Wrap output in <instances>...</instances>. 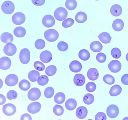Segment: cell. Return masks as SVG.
Returning <instances> with one entry per match:
<instances>
[{
    "label": "cell",
    "mask_w": 128,
    "mask_h": 120,
    "mask_svg": "<svg viewBox=\"0 0 128 120\" xmlns=\"http://www.w3.org/2000/svg\"><path fill=\"white\" fill-rule=\"evenodd\" d=\"M45 39L48 41L53 42L58 38L59 34L58 31L54 29H50L46 30L44 33Z\"/></svg>",
    "instance_id": "obj_1"
},
{
    "label": "cell",
    "mask_w": 128,
    "mask_h": 120,
    "mask_svg": "<svg viewBox=\"0 0 128 120\" xmlns=\"http://www.w3.org/2000/svg\"><path fill=\"white\" fill-rule=\"evenodd\" d=\"M68 15V12L64 8L60 7L57 8L54 12V16L56 19L59 21L65 20Z\"/></svg>",
    "instance_id": "obj_2"
},
{
    "label": "cell",
    "mask_w": 128,
    "mask_h": 120,
    "mask_svg": "<svg viewBox=\"0 0 128 120\" xmlns=\"http://www.w3.org/2000/svg\"><path fill=\"white\" fill-rule=\"evenodd\" d=\"M1 9L3 12L5 14H10L14 11L15 5L12 1L7 0L4 2L2 4Z\"/></svg>",
    "instance_id": "obj_3"
},
{
    "label": "cell",
    "mask_w": 128,
    "mask_h": 120,
    "mask_svg": "<svg viewBox=\"0 0 128 120\" xmlns=\"http://www.w3.org/2000/svg\"><path fill=\"white\" fill-rule=\"evenodd\" d=\"M19 58L20 62L23 64H26L30 62V52L27 48H24L20 52Z\"/></svg>",
    "instance_id": "obj_4"
},
{
    "label": "cell",
    "mask_w": 128,
    "mask_h": 120,
    "mask_svg": "<svg viewBox=\"0 0 128 120\" xmlns=\"http://www.w3.org/2000/svg\"><path fill=\"white\" fill-rule=\"evenodd\" d=\"M26 20L24 14L22 12H18L14 13L12 16V22L17 25H21L24 23Z\"/></svg>",
    "instance_id": "obj_5"
},
{
    "label": "cell",
    "mask_w": 128,
    "mask_h": 120,
    "mask_svg": "<svg viewBox=\"0 0 128 120\" xmlns=\"http://www.w3.org/2000/svg\"><path fill=\"white\" fill-rule=\"evenodd\" d=\"M119 110L118 106L114 104L109 106L106 109V113L110 118H114L116 117L119 113Z\"/></svg>",
    "instance_id": "obj_6"
},
{
    "label": "cell",
    "mask_w": 128,
    "mask_h": 120,
    "mask_svg": "<svg viewBox=\"0 0 128 120\" xmlns=\"http://www.w3.org/2000/svg\"><path fill=\"white\" fill-rule=\"evenodd\" d=\"M2 111L7 116H11L14 114L16 112V108L14 105L10 103L4 105L2 107Z\"/></svg>",
    "instance_id": "obj_7"
},
{
    "label": "cell",
    "mask_w": 128,
    "mask_h": 120,
    "mask_svg": "<svg viewBox=\"0 0 128 120\" xmlns=\"http://www.w3.org/2000/svg\"><path fill=\"white\" fill-rule=\"evenodd\" d=\"M41 92L40 90L37 88H33L28 92V96L30 100L35 101L37 100L40 98Z\"/></svg>",
    "instance_id": "obj_8"
},
{
    "label": "cell",
    "mask_w": 128,
    "mask_h": 120,
    "mask_svg": "<svg viewBox=\"0 0 128 120\" xmlns=\"http://www.w3.org/2000/svg\"><path fill=\"white\" fill-rule=\"evenodd\" d=\"M108 67L110 70L113 73H117L121 70L122 65L120 62L117 60H113L108 64Z\"/></svg>",
    "instance_id": "obj_9"
},
{
    "label": "cell",
    "mask_w": 128,
    "mask_h": 120,
    "mask_svg": "<svg viewBox=\"0 0 128 120\" xmlns=\"http://www.w3.org/2000/svg\"><path fill=\"white\" fill-rule=\"evenodd\" d=\"M3 50L4 53L6 55L9 56H12L16 53L17 48L14 44L9 43L4 46Z\"/></svg>",
    "instance_id": "obj_10"
},
{
    "label": "cell",
    "mask_w": 128,
    "mask_h": 120,
    "mask_svg": "<svg viewBox=\"0 0 128 120\" xmlns=\"http://www.w3.org/2000/svg\"><path fill=\"white\" fill-rule=\"evenodd\" d=\"M18 78L16 75L11 74L8 75L6 78L5 82L8 86H14L18 83Z\"/></svg>",
    "instance_id": "obj_11"
},
{
    "label": "cell",
    "mask_w": 128,
    "mask_h": 120,
    "mask_svg": "<svg viewBox=\"0 0 128 120\" xmlns=\"http://www.w3.org/2000/svg\"><path fill=\"white\" fill-rule=\"evenodd\" d=\"M42 23L45 27L50 28L53 26L55 23V20L53 16L50 15L44 16L42 18Z\"/></svg>",
    "instance_id": "obj_12"
},
{
    "label": "cell",
    "mask_w": 128,
    "mask_h": 120,
    "mask_svg": "<svg viewBox=\"0 0 128 120\" xmlns=\"http://www.w3.org/2000/svg\"><path fill=\"white\" fill-rule=\"evenodd\" d=\"M41 104L39 102H32L28 106L27 110L28 112L30 113L34 114L39 112L41 108Z\"/></svg>",
    "instance_id": "obj_13"
},
{
    "label": "cell",
    "mask_w": 128,
    "mask_h": 120,
    "mask_svg": "<svg viewBox=\"0 0 128 120\" xmlns=\"http://www.w3.org/2000/svg\"><path fill=\"white\" fill-rule=\"evenodd\" d=\"M12 61L9 57L4 56L0 59V68L3 70H6L8 69L11 67Z\"/></svg>",
    "instance_id": "obj_14"
},
{
    "label": "cell",
    "mask_w": 128,
    "mask_h": 120,
    "mask_svg": "<svg viewBox=\"0 0 128 120\" xmlns=\"http://www.w3.org/2000/svg\"><path fill=\"white\" fill-rule=\"evenodd\" d=\"M40 60L44 63H48L52 60V55L51 53L48 50H45L41 53L40 55Z\"/></svg>",
    "instance_id": "obj_15"
},
{
    "label": "cell",
    "mask_w": 128,
    "mask_h": 120,
    "mask_svg": "<svg viewBox=\"0 0 128 120\" xmlns=\"http://www.w3.org/2000/svg\"><path fill=\"white\" fill-rule=\"evenodd\" d=\"M69 67L71 71L74 73H77L80 71L82 67L81 63L77 60L72 61L70 63Z\"/></svg>",
    "instance_id": "obj_16"
},
{
    "label": "cell",
    "mask_w": 128,
    "mask_h": 120,
    "mask_svg": "<svg viewBox=\"0 0 128 120\" xmlns=\"http://www.w3.org/2000/svg\"><path fill=\"white\" fill-rule=\"evenodd\" d=\"M88 112V109L86 107L84 106H80L76 109V114L78 118L83 119L86 117Z\"/></svg>",
    "instance_id": "obj_17"
},
{
    "label": "cell",
    "mask_w": 128,
    "mask_h": 120,
    "mask_svg": "<svg viewBox=\"0 0 128 120\" xmlns=\"http://www.w3.org/2000/svg\"><path fill=\"white\" fill-rule=\"evenodd\" d=\"M74 82L76 85L78 86H83L86 82V78L84 76L81 74H77L74 76Z\"/></svg>",
    "instance_id": "obj_18"
},
{
    "label": "cell",
    "mask_w": 128,
    "mask_h": 120,
    "mask_svg": "<svg viewBox=\"0 0 128 120\" xmlns=\"http://www.w3.org/2000/svg\"><path fill=\"white\" fill-rule=\"evenodd\" d=\"M87 76L90 80L95 81L98 78L99 73L98 70L95 68H91L88 71Z\"/></svg>",
    "instance_id": "obj_19"
},
{
    "label": "cell",
    "mask_w": 128,
    "mask_h": 120,
    "mask_svg": "<svg viewBox=\"0 0 128 120\" xmlns=\"http://www.w3.org/2000/svg\"><path fill=\"white\" fill-rule=\"evenodd\" d=\"M124 27V23L123 21L120 19H117L113 22L112 27L113 29L116 31H122Z\"/></svg>",
    "instance_id": "obj_20"
},
{
    "label": "cell",
    "mask_w": 128,
    "mask_h": 120,
    "mask_svg": "<svg viewBox=\"0 0 128 120\" xmlns=\"http://www.w3.org/2000/svg\"><path fill=\"white\" fill-rule=\"evenodd\" d=\"M122 12V7L118 4L113 5L111 7L110 12L112 15L115 17L120 16Z\"/></svg>",
    "instance_id": "obj_21"
},
{
    "label": "cell",
    "mask_w": 128,
    "mask_h": 120,
    "mask_svg": "<svg viewBox=\"0 0 128 120\" xmlns=\"http://www.w3.org/2000/svg\"><path fill=\"white\" fill-rule=\"evenodd\" d=\"M98 37L103 43L106 44L110 43L112 38L110 34L106 32L101 33L98 36Z\"/></svg>",
    "instance_id": "obj_22"
},
{
    "label": "cell",
    "mask_w": 128,
    "mask_h": 120,
    "mask_svg": "<svg viewBox=\"0 0 128 120\" xmlns=\"http://www.w3.org/2000/svg\"><path fill=\"white\" fill-rule=\"evenodd\" d=\"M1 41L5 43H12L14 40V37L11 33L8 32H5L1 35Z\"/></svg>",
    "instance_id": "obj_23"
},
{
    "label": "cell",
    "mask_w": 128,
    "mask_h": 120,
    "mask_svg": "<svg viewBox=\"0 0 128 120\" xmlns=\"http://www.w3.org/2000/svg\"><path fill=\"white\" fill-rule=\"evenodd\" d=\"M91 50L93 52H98L100 51L103 48V46L100 42L98 41L92 42L90 46Z\"/></svg>",
    "instance_id": "obj_24"
},
{
    "label": "cell",
    "mask_w": 128,
    "mask_h": 120,
    "mask_svg": "<svg viewBox=\"0 0 128 120\" xmlns=\"http://www.w3.org/2000/svg\"><path fill=\"white\" fill-rule=\"evenodd\" d=\"M122 91V88L118 85H115L113 86L110 88L109 93L112 96H116L120 95Z\"/></svg>",
    "instance_id": "obj_25"
},
{
    "label": "cell",
    "mask_w": 128,
    "mask_h": 120,
    "mask_svg": "<svg viewBox=\"0 0 128 120\" xmlns=\"http://www.w3.org/2000/svg\"><path fill=\"white\" fill-rule=\"evenodd\" d=\"M77 106L76 100L73 98H70L66 100L65 103V106L67 109L72 111Z\"/></svg>",
    "instance_id": "obj_26"
},
{
    "label": "cell",
    "mask_w": 128,
    "mask_h": 120,
    "mask_svg": "<svg viewBox=\"0 0 128 120\" xmlns=\"http://www.w3.org/2000/svg\"><path fill=\"white\" fill-rule=\"evenodd\" d=\"M87 18V15L85 12L80 11L76 14L75 17V19L77 22L83 23L86 21Z\"/></svg>",
    "instance_id": "obj_27"
},
{
    "label": "cell",
    "mask_w": 128,
    "mask_h": 120,
    "mask_svg": "<svg viewBox=\"0 0 128 120\" xmlns=\"http://www.w3.org/2000/svg\"><path fill=\"white\" fill-rule=\"evenodd\" d=\"M26 33V30L22 27L18 26L16 28L14 31V33L16 37L21 38L24 37Z\"/></svg>",
    "instance_id": "obj_28"
},
{
    "label": "cell",
    "mask_w": 128,
    "mask_h": 120,
    "mask_svg": "<svg viewBox=\"0 0 128 120\" xmlns=\"http://www.w3.org/2000/svg\"><path fill=\"white\" fill-rule=\"evenodd\" d=\"M55 102L57 104H61L63 103L66 99V96L62 92H58L55 95L54 98Z\"/></svg>",
    "instance_id": "obj_29"
},
{
    "label": "cell",
    "mask_w": 128,
    "mask_h": 120,
    "mask_svg": "<svg viewBox=\"0 0 128 120\" xmlns=\"http://www.w3.org/2000/svg\"><path fill=\"white\" fill-rule=\"evenodd\" d=\"M78 56L81 60L86 61L89 59L90 57V54L89 52L86 49H82L79 52Z\"/></svg>",
    "instance_id": "obj_30"
},
{
    "label": "cell",
    "mask_w": 128,
    "mask_h": 120,
    "mask_svg": "<svg viewBox=\"0 0 128 120\" xmlns=\"http://www.w3.org/2000/svg\"><path fill=\"white\" fill-rule=\"evenodd\" d=\"M18 85L20 88L24 91L28 90L31 87L30 82L26 79H23L19 83Z\"/></svg>",
    "instance_id": "obj_31"
},
{
    "label": "cell",
    "mask_w": 128,
    "mask_h": 120,
    "mask_svg": "<svg viewBox=\"0 0 128 120\" xmlns=\"http://www.w3.org/2000/svg\"><path fill=\"white\" fill-rule=\"evenodd\" d=\"M40 75V73L38 71L32 70L28 74V78L30 81L35 82L37 80Z\"/></svg>",
    "instance_id": "obj_32"
},
{
    "label": "cell",
    "mask_w": 128,
    "mask_h": 120,
    "mask_svg": "<svg viewBox=\"0 0 128 120\" xmlns=\"http://www.w3.org/2000/svg\"><path fill=\"white\" fill-rule=\"evenodd\" d=\"M77 5L75 0H67L65 2V6L69 10H72L76 8Z\"/></svg>",
    "instance_id": "obj_33"
},
{
    "label": "cell",
    "mask_w": 128,
    "mask_h": 120,
    "mask_svg": "<svg viewBox=\"0 0 128 120\" xmlns=\"http://www.w3.org/2000/svg\"><path fill=\"white\" fill-rule=\"evenodd\" d=\"M83 100L84 103L87 105H90L92 104L94 100V97L92 94L88 93L84 97Z\"/></svg>",
    "instance_id": "obj_34"
},
{
    "label": "cell",
    "mask_w": 128,
    "mask_h": 120,
    "mask_svg": "<svg viewBox=\"0 0 128 120\" xmlns=\"http://www.w3.org/2000/svg\"><path fill=\"white\" fill-rule=\"evenodd\" d=\"M57 71L56 67L54 65H50L47 67L45 70L46 74L49 76H52L55 74Z\"/></svg>",
    "instance_id": "obj_35"
},
{
    "label": "cell",
    "mask_w": 128,
    "mask_h": 120,
    "mask_svg": "<svg viewBox=\"0 0 128 120\" xmlns=\"http://www.w3.org/2000/svg\"><path fill=\"white\" fill-rule=\"evenodd\" d=\"M53 110L54 113L58 116L62 115L64 112V109L63 107L58 104H56L54 106Z\"/></svg>",
    "instance_id": "obj_36"
},
{
    "label": "cell",
    "mask_w": 128,
    "mask_h": 120,
    "mask_svg": "<svg viewBox=\"0 0 128 120\" xmlns=\"http://www.w3.org/2000/svg\"><path fill=\"white\" fill-rule=\"evenodd\" d=\"M38 83L41 86H44L48 82L49 78L46 75H42L40 76L37 80Z\"/></svg>",
    "instance_id": "obj_37"
},
{
    "label": "cell",
    "mask_w": 128,
    "mask_h": 120,
    "mask_svg": "<svg viewBox=\"0 0 128 120\" xmlns=\"http://www.w3.org/2000/svg\"><path fill=\"white\" fill-rule=\"evenodd\" d=\"M103 79L105 83L108 85H112L115 82L114 77L110 74H107L105 75L104 76Z\"/></svg>",
    "instance_id": "obj_38"
},
{
    "label": "cell",
    "mask_w": 128,
    "mask_h": 120,
    "mask_svg": "<svg viewBox=\"0 0 128 120\" xmlns=\"http://www.w3.org/2000/svg\"><path fill=\"white\" fill-rule=\"evenodd\" d=\"M54 88L51 87H47L45 89L44 92V95L47 98H50L54 95Z\"/></svg>",
    "instance_id": "obj_39"
},
{
    "label": "cell",
    "mask_w": 128,
    "mask_h": 120,
    "mask_svg": "<svg viewBox=\"0 0 128 120\" xmlns=\"http://www.w3.org/2000/svg\"><path fill=\"white\" fill-rule=\"evenodd\" d=\"M111 54L112 56L115 59L120 58L122 55L120 50L116 47L113 48L111 51Z\"/></svg>",
    "instance_id": "obj_40"
},
{
    "label": "cell",
    "mask_w": 128,
    "mask_h": 120,
    "mask_svg": "<svg viewBox=\"0 0 128 120\" xmlns=\"http://www.w3.org/2000/svg\"><path fill=\"white\" fill-rule=\"evenodd\" d=\"M34 45L36 48L41 50L44 49L45 47L46 43L44 40L42 39H38L35 41Z\"/></svg>",
    "instance_id": "obj_41"
},
{
    "label": "cell",
    "mask_w": 128,
    "mask_h": 120,
    "mask_svg": "<svg viewBox=\"0 0 128 120\" xmlns=\"http://www.w3.org/2000/svg\"><path fill=\"white\" fill-rule=\"evenodd\" d=\"M74 23V20L71 18H68L62 22V26L64 28H68L72 26Z\"/></svg>",
    "instance_id": "obj_42"
},
{
    "label": "cell",
    "mask_w": 128,
    "mask_h": 120,
    "mask_svg": "<svg viewBox=\"0 0 128 120\" xmlns=\"http://www.w3.org/2000/svg\"><path fill=\"white\" fill-rule=\"evenodd\" d=\"M86 89L88 92H92L96 90V84L92 82H90L88 83L86 85Z\"/></svg>",
    "instance_id": "obj_43"
},
{
    "label": "cell",
    "mask_w": 128,
    "mask_h": 120,
    "mask_svg": "<svg viewBox=\"0 0 128 120\" xmlns=\"http://www.w3.org/2000/svg\"><path fill=\"white\" fill-rule=\"evenodd\" d=\"M57 46L59 50L62 51H66L68 48V44L66 42L63 41L59 42Z\"/></svg>",
    "instance_id": "obj_44"
},
{
    "label": "cell",
    "mask_w": 128,
    "mask_h": 120,
    "mask_svg": "<svg viewBox=\"0 0 128 120\" xmlns=\"http://www.w3.org/2000/svg\"><path fill=\"white\" fill-rule=\"evenodd\" d=\"M18 96L17 92L14 90H11L9 91L7 94V97L9 100L14 99L17 98Z\"/></svg>",
    "instance_id": "obj_45"
},
{
    "label": "cell",
    "mask_w": 128,
    "mask_h": 120,
    "mask_svg": "<svg viewBox=\"0 0 128 120\" xmlns=\"http://www.w3.org/2000/svg\"><path fill=\"white\" fill-rule=\"evenodd\" d=\"M34 66L36 69L38 71H42L44 70L45 68L44 65L40 61H36L34 64Z\"/></svg>",
    "instance_id": "obj_46"
},
{
    "label": "cell",
    "mask_w": 128,
    "mask_h": 120,
    "mask_svg": "<svg viewBox=\"0 0 128 120\" xmlns=\"http://www.w3.org/2000/svg\"><path fill=\"white\" fill-rule=\"evenodd\" d=\"M97 60L100 63L105 62L106 59V55L104 53L100 52L98 53L96 56Z\"/></svg>",
    "instance_id": "obj_47"
},
{
    "label": "cell",
    "mask_w": 128,
    "mask_h": 120,
    "mask_svg": "<svg viewBox=\"0 0 128 120\" xmlns=\"http://www.w3.org/2000/svg\"><path fill=\"white\" fill-rule=\"evenodd\" d=\"M95 119L96 120H106L107 119V117L104 113L100 112H98L96 115Z\"/></svg>",
    "instance_id": "obj_48"
},
{
    "label": "cell",
    "mask_w": 128,
    "mask_h": 120,
    "mask_svg": "<svg viewBox=\"0 0 128 120\" xmlns=\"http://www.w3.org/2000/svg\"><path fill=\"white\" fill-rule=\"evenodd\" d=\"M32 1L34 5L37 6H40L44 4L45 0H32Z\"/></svg>",
    "instance_id": "obj_49"
},
{
    "label": "cell",
    "mask_w": 128,
    "mask_h": 120,
    "mask_svg": "<svg viewBox=\"0 0 128 120\" xmlns=\"http://www.w3.org/2000/svg\"><path fill=\"white\" fill-rule=\"evenodd\" d=\"M121 81L124 84L128 85V74H125L122 76Z\"/></svg>",
    "instance_id": "obj_50"
},
{
    "label": "cell",
    "mask_w": 128,
    "mask_h": 120,
    "mask_svg": "<svg viewBox=\"0 0 128 120\" xmlns=\"http://www.w3.org/2000/svg\"><path fill=\"white\" fill-rule=\"evenodd\" d=\"M21 120H32V118L31 116L29 114L25 113L23 114L20 118Z\"/></svg>",
    "instance_id": "obj_51"
},
{
    "label": "cell",
    "mask_w": 128,
    "mask_h": 120,
    "mask_svg": "<svg viewBox=\"0 0 128 120\" xmlns=\"http://www.w3.org/2000/svg\"><path fill=\"white\" fill-rule=\"evenodd\" d=\"M6 101V98L4 95L2 94H0V105L4 104Z\"/></svg>",
    "instance_id": "obj_52"
},
{
    "label": "cell",
    "mask_w": 128,
    "mask_h": 120,
    "mask_svg": "<svg viewBox=\"0 0 128 120\" xmlns=\"http://www.w3.org/2000/svg\"><path fill=\"white\" fill-rule=\"evenodd\" d=\"M3 82L2 80L0 79V89L2 87L3 85Z\"/></svg>",
    "instance_id": "obj_53"
},
{
    "label": "cell",
    "mask_w": 128,
    "mask_h": 120,
    "mask_svg": "<svg viewBox=\"0 0 128 120\" xmlns=\"http://www.w3.org/2000/svg\"><path fill=\"white\" fill-rule=\"evenodd\" d=\"M126 60L127 61H128V52L126 54Z\"/></svg>",
    "instance_id": "obj_54"
},
{
    "label": "cell",
    "mask_w": 128,
    "mask_h": 120,
    "mask_svg": "<svg viewBox=\"0 0 128 120\" xmlns=\"http://www.w3.org/2000/svg\"><path fill=\"white\" fill-rule=\"evenodd\" d=\"M123 120H128V117H126L124 118Z\"/></svg>",
    "instance_id": "obj_55"
},
{
    "label": "cell",
    "mask_w": 128,
    "mask_h": 120,
    "mask_svg": "<svg viewBox=\"0 0 128 120\" xmlns=\"http://www.w3.org/2000/svg\"><path fill=\"white\" fill-rule=\"evenodd\" d=\"M96 0V1H98V0Z\"/></svg>",
    "instance_id": "obj_56"
}]
</instances>
